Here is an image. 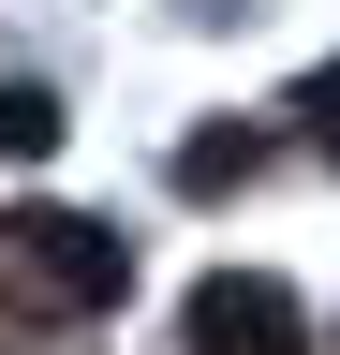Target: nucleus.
<instances>
[{"mask_svg": "<svg viewBox=\"0 0 340 355\" xmlns=\"http://www.w3.org/2000/svg\"><path fill=\"white\" fill-rule=\"evenodd\" d=\"M134 296V237H104V222L74 207H15L0 222V311H45V326H89V311Z\"/></svg>", "mask_w": 340, "mask_h": 355, "instance_id": "f257e3e1", "label": "nucleus"}, {"mask_svg": "<svg viewBox=\"0 0 340 355\" xmlns=\"http://www.w3.org/2000/svg\"><path fill=\"white\" fill-rule=\"evenodd\" d=\"M193 355H296V296L267 266H222V282L193 296Z\"/></svg>", "mask_w": 340, "mask_h": 355, "instance_id": "f03ea898", "label": "nucleus"}, {"mask_svg": "<svg viewBox=\"0 0 340 355\" xmlns=\"http://www.w3.org/2000/svg\"><path fill=\"white\" fill-rule=\"evenodd\" d=\"M45 148H60V89L0 74V163H45Z\"/></svg>", "mask_w": 340, "mask_h": 355, "instance_id": "7ed1b4c3", "label": "nucleus"}, {"mask_svg": "<svg viewBox=\"0 0 340 355\" xmlns=\"http://www.w3.org/2000/svg\"><path fill=\"white\" fill-rule=\"evenodd\" d=\"M251 163H267V148H251V133H193V148H178V193H237Z\"/></svg>", "mask_w": 340, "mask_h": 355, "instance_id": "20e7f679", "label": "nucleus"}, {"mask_svg": "<svg viewBox=\"0 0 340 355\" xmlns=\"http://www.w3.org/2000/svg\"><path fill=\"white\" fill-rule=\"evenodd\" d=\"M296 119H311V148H325V163H340V60H325V74H311V89H296Z\"/></svg>", "mask_w": 340, "mask_h": 355, "instance_id": "39448f33", "label": "nucleus"}]
</instances>
